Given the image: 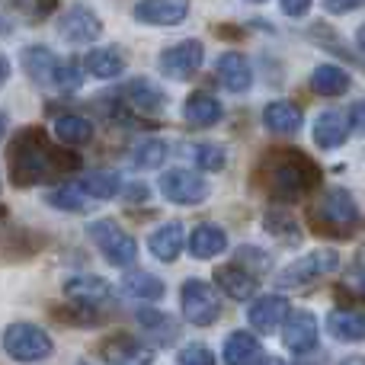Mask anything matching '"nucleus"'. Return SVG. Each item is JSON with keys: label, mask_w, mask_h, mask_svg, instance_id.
<instances>
[{"label": "nucleus", "mask_w": 365, "mask_h": 365, "mask_svg": "<svg viewBox=\"0 0 365 365\" xmlns=\"http://www.w3.org/2000/svg\"><path fill=\"white\" fill-rule=\"evenodd\" d=\"M6 160H10L13 186H23V189L81 170V158L71 154L68 148L51 145L45 128H38V125L19 128L10 151H6Z\"/></svg>", "instance_id": "nucleus-1"}, {"label": "nucleus", "mask_w": 365, "mask_h": 365, "mask_svg": "<svg viewBox=\"0 0 365 365\" xmlns=\"http://www.w3.org/2000/svg\"><path fill=\"white\" fill-rule=\"evenodd\" d=\"M257 182L269 199L295 202L321 186V167L295 148L269 151L257 167Z\"/></svg>", "instance_id": "nucleus-2"}, {"label": "nucleus", "mask_w": 365, "mask_h": 365, "mask_svg": "<svg viewBox=\"0 0 365 365\" xmlns=\"http://www.w3.org/2000/svg\"><path fill=\"white\" fill-rule=\"evenodd\" d=\"M311 221H314V231L317 234H327V237H349V234L359 231V205L356 199L346 192V189H327L321 199L314 202L311 208Z\"/></svg>", "instance_id": "nucleus-3"}, {"label": "nucleus", "mask_w": 365, "mask_h": 365, "mask_svg": "<svg viewBox=\"0 0 365 365\" xmlns=\"http://www.w3.org/2000/svg\"><path fill=\"white\" fill-rule=\"evenodd\" d=\"M0 343H4V353L13 362H26V365L42 362L55 353V343H51L48 330H42L38 324H29V321L10 324L4 330V336H0Z\"/></svg>", "instance_id": "nucleus-4"}, {"label": "nucleus", "mask_w": 365, "mask_h": 365, "mask_svg": "<svg viewBox=\"0 0 365 365\" xmlns=\"http://www.w3.org/2000/svg\"><path fill=\"white\" fill-rule=\"evenodd\" d=\"M87 234H90V240L100 247L103 259H106L109 266H119V269H125V266H132L135 259H138V244H135V237L115 218H96V221H90Z\"/></svg>", "instance_id": "nucleus-5"}, {"label": "nucleus", "mask_w": 365, "mask_h": 365, "mask_svg": "<svg viewBox=\"0 0 365 365\" xmlns=\"http://www.w3.org/2000/svg\"><path fill=\"white\" fill-rule=\"evenodd\" d=\"M64 295H68V302L81 311L83 327H90L87 321H96V317L113 304L115 292H113V285H109L106 279L90 276V272H81V276H71L68 282H64Z\"/></svg>", "instance_id": "nucleus-6"}, {"label": "nucleus", "mask_w": 365, "mask_h": 365, "mask_svg": "<svg viewBox=\"0 0 365 365\" xmlns=\"http://www.w3.org/2000/svg\"><path fill=\"white\" fill-rule=\"evenodd\" d=\"M336 266H340L336 250H311L302 259L289 263L282 272H276V289H311L324 282L330 272H336Z\"/></svg>", "instance_id": "nucleus-7"}, {"label": "nucleus", "mask_w": 365, "mask_h": 365, "mask_svg": "<svg viewBox=\"0 0 365 365\" xmlns=\"http://www.w3.org/2000/svg\"><path fill=\"white\" fill-rule=\"evenodd\" d=\"M180 304H182V317L195 327H208L221 317V298L202 279H186L180 289Z\"/></svg>", "instance_id": "nucleus-8"}, {"label": "nucleus", "mask_w": 365, "mask_h": 365, "mask_svg": "<svg viewBox=\"0 0 365 365\" xmlns=\"http://www.w3.org/2000/svg\"><path fill=\"white\" fill-rule=\"evenodd\" d=\"M202 61H205V48H202L199 38H182V42L170 45L158 55L160 74L170 77V81H189L202 68Z\"/></svg>", "instance_id": "nucleus-9"}, {"label": "nucleus", "mask_w": 365, "mask_h": 365, "mask_svg": "<svg viewBox=\"0 0 365 365\" xmlns=\"http://www.w3.org/2000/svg\"><path fill=\"white\" fill-rule=\"evenodd\" d=\"M158 186H160V195H164L167 202H173V205H202V202L208 199V192H212L208 180L199 177V173H192V170L160 173Z\"/></svg>", "instance_id": "nucleus-10"}, {"label": "nucleus", "mask_w": 365, "mask_h": 365, "mask_svg": "<svg viewBox=\"0 0 365 365\" xmlns=\"http://www.w3.org/2000/svg\"><path fill=\"white\" fill-rule=\"evenodd\" d=\"M58 36L71 45H90L103 36V19L90 6H68L58 16Z\"/></svg>", "instance_id": "nucleus-11"}, {"label": "nucleus", "mask_w": 365, "mask_h": 365, "mask_svg": "<svg viewBox=\"0 0 365 365\" xmlns=\"http://www.w3.org/2000/svg\"><path fill=\"white\" fill-rule=\"evenodd\" d=\"M19 64H23L26 77H29L32 83H38V87H55L58 90V71H61V58H58L51 48H45V45H29V48H23V55H19Z\"/></svg>", "instance_id": "nucleus-12"}, {"label": "nucleus", "mask_w": 365, "mask_h": 365, "mask_svg": "<svg viewBox=\"0 0 365 365\" xmlns=\"http://www.w3.org/2000/svg\"><path fill=\"white\" fill-rule=\"evenodd\" d=\"M100 356L109 365H151L154 362V349L128 334H115L109 340H103Z\"/></svg>", "instance_id": "nucleus-13"}, {"label": "nucleus", "mask_w": 365, "mask_h": 365, "mask_svg": "<svg viewBox=\"0 0 365 365\" xmlns=\"http://www.w3.org/2000/svg\"><path fill=\"white\" fill-rule=\"evenodd\" d=\"M189 16V0H138L135 19L145 26H180Z\"/></svg>", "instance_id": "nucleus-14"}, {"label": "nucleus", "mask_w": 365, "mask_h": 365, "mask_svg": "<svg viewBox=\"0 0 365 365\" xmlns=\"http://www.w3.org/2000/svg\"><path fill=\"white\" fill-rule=\"evenodd\" d=\"M282 343L292 353H311L317 343V317L311 311H289L282 324Z\"/></svg>", "instance_id": "nucleus-15"}, {"label": "nucleus", "mask_w": 365, "mask_h": 365, "mask_svg": "<svg viewBox=\"0 0 365 365\" xmlns=\"http://www.w3.org/2000/svg\"><path fill=\"white\" fill-rule=\"evenodd\" d=\"M285 317H289V302H285L282 295H263L247 311V321H250V327L257 330V334H272V330H279L285 324Z\"/></svg>", "instance_id": "nucleus-16"}, {"label": "nucleus", "mask_w": 365, "mask_h": 365, "mask_svg": "<svg viewBox=\"0 0 365 365\" xmlns=\"http://www.w3.org/2000/svg\"><path fill=\"white\" fill-rule=\"evenodd\" d=\"M122 100L141 115H158L164 113L167 106V96L158 83H151L148 77H138V81H128L125 90H122Z\"/></svg>", "instance_id": "nucleus-17"}, {"label": "nucleus", "mask_w": 365, "mask_h": 365, "mask_svg": "<svg viewBox=\"0 0 365 365\" xmlns=\"http://www.w3.org/2000/svg\"><path fill=\"white\" fill-rule=\"evenodd\" d=\"M215 282H218V289L225 292L227 298H234V302H247V298H253L259 289V276H253V272L244 269L240 263L221 266V269L215 272Z\"/></svg>", "instance_id": "nucleus-18"}, {"label": "nucleus", "mask_w": 365, "mask_h": 365, "mask_svg": "<svg viewBox=\"0 0 365 365\" xmlns=\"http://www.w3.org/2000/svg\"><path fill=\"white\" fill-rule=\"evenodd\" d=\"M218 81L225 90H231V93H247L253 83V68L250 61H247V55H240V51H225V55L218 58Z\"/></svg>", "instance_id": "nucleus-19"}, {"label": "nucleus", "mask_w": 365, "mask_h": 365, "mask_svg": "<svg viewBox=\"0 0 365 365\" xmlns=\"http://www.w3.org/2000/svg\"><path fill=\"white\" fill-rule=\"evenodd\" d=\"M349 135V113H340V109H324L314 122V141L324 148V151H336V148L346 141Z\"/></svg>", "instance_id": "nucleus-20"}, {"label": "nucleus", "mask_w": 365, "mask_h": 365, "mask_svg": "<svg viewBox=\"0 0 365 365\" xmlns=\"http://www.w3.org/2000/svg\"><path fill=\"white\" fill-rule=\"evenodd\" d=\"M327 334L340 343H362L365 340V314L353 308H334L327 314Z\"/></svg>", "instance_id": "nucleus-21"}, {"label": "nucleus", "mask_w": 365, "mask_h": 365, "mask_svg": "<svg viewBox=\"0 0 365 365\" xmlns=\"http://www.w3.org/2000/svg\"><path fill=\"white\" fill-rule=\"evenodd\" d=\"M182 247H186V234H182L180 221H170V225L158 227V231L148 237V250H151L160 263H173L182 253Z\"/></svg>", "instance_id": "nucleus-22"}, {"label": "nucleus", "mask_w": 365, "mask_h": 365, "mask_svg": "<svg viewBox=\"0 0 365 365\" xmlns=\"http://www.w3.org/2000/svg\"><path fill=\"white\" fill-rule=\"evenodd\" d=\"M45 202H48L51 208H61V212H87L96 199L87 192L83 180H71V182H61V186L48 189Z\"/></svg>", "instance_id": "nucleus-23"}, {"label": "nucleus", "mask_w": 365, "mask_h": 365, "mask_svg": "<svg viewBox=\"0 0 365 365\" xmlns=\"http://www.w3.org/2000/svg\"><path fill=\"white\" fill-rule=\"evenodd\" d=\"M221 113L225 109L212 93H189L186 103H182V119L195 128H212L221 119Z\"/></svg>", "instance_id": "nucleus-24"}, {"label": "nucleus", "mask_w": 365, "mask_h": 365, "mask_svg": "<svg viewBox=\"0 0 365 365\" xmlns=\"http://www.w3.org/2000/svg\"><path fill=\"white\" fill-rule=\"evenodd\" d=\"M227 250V234L218 225H199L189 234V253L195 259H215Z\"/></svg>", "instance_id": "nucleus-25"}, {"label": "nucleus", "mask_w": 365, "mask_h": 365, "mask_svg": "<svg viewBox=\"0 0 365 365\" xmlns=\"http://www.w3.org/2000/svg\"><path fill=\"white\" fill-rule=\"evenodd\" d=\"M263 125L272 135H295L302 128V109L289 100H276L263 109Z\"/></svg>", "instance_id": "nucleus-26"}, {"label": "nucleus", "mask_w": 365, "mask_h": 365, "mask_svg": "<svg viewBox=\"0 0 365 365\" xmlns=\"http://www.w3.org/2000/svg\"><path fill=\"white\" fill-rule=\"evenodd\" d=\"M259 353H263L259 340L253 334H247V330H234L225 340V362L227 365H257Z\"/></svg>", "instance_id": "nucleus-27"}, {"label": "nucleus", "mask_w": 365, "mask_h": 365, "mask_svg": "<svg viewBox=\"0 0 365 365\" xmlns=\"http://www.w3.org/2000/svg\"><path fill=\"white\" fill-rule=\"evenodd\" d=\"M353 83V77L340 68V64H317L311 74V90L321 96H343Z\"/></svg>", "instance_id": "nucleus-28"}, {"label": "nucleus", "mask_w": 365, "mask_h": 365, "mask_svg": "<svg viewBox=\"0 0 365 365\" xmlns=\"http://www.w3.org/2000/svg\"><path fill=\"white\" fill-rule=\"evenodd\" d=\"M83 71L100 77V81H113V77H119L125 71V58L115 48H90L83 55Z\"/></svg>", "instance_id": "nucleus-29"}, {"label": "nucleus", "mask_w": 365, "mask_h": 365, "mask_svg": "<svg viewBox=\"0 0 365 365\" xmlns=\"http://www.w3.org/2000/svg\"><path fill=\"white\" fill-rule=\"evenodd\" d=\"M55 135L61 145H87L93 138V122L77 113H61L55 119Z\"/></svg>", "instance_id": "nucleus-30"}, {"label": "nucleus", "mask_w": 365, "mask_h": 365, "mask_svg": "<svg viewBox=\"0 0 365 365\" xmlns=\"http://www.w3.org/2000/svg\"><path fill=\"white\" fill-rule=\"evenodd\" d=\"M122 292L135 302H160L164 298V282L151 272H128L122 279Z\"/></svg>", "instance_id": "nucleus-31"}, {"label": "nucleus", "mask_w": 365, "mask_h": 365, "mask_svg": "<svg viewBox=\"0 0 365 365\" xmlns=\"http://www.w3.org/2000/svg\"><path fill=\"white\" fill-rule=\"evenodd\" d=\"M128 160H132L135 170H158L167 160V141H160V138L135 141L132 151H128Z\"/></svg>", "instance_id": "nucleus-32"}, {"label": "nucleus", "mask_w": 365, "mask_h": 365, "mask_svg": "<svg viewBox=\"0 0 365 365\" xmlns=\"http://www.w3.org/2000/svg\"><path fill=\"white\" fill-rule=\"evenodd\" d=\"M186 154H189V160H192L199 170H208V173L221 170V167L227 164L225 148H221V145H212V141H195V145L186 148Z\"/></svg>", "instance_id": "nucleus-33"}, {"label": "nucleus", "mask_w": 365, "mask_h": 365, "mask_svg": "<svg viewBox=\"0 0 365 365\" xmlns=\"http://www.w3.org/2000/svg\"><path fill=\"white\" fill-rule=\"evenodd\" d=\"M83 186H87V192L93 195L96 202H106L122 189V180H119L115 170H93V173L83 177Z\"/></svg>", "instance_id": "nucleus-34"}, {"label": "nucleus", "mask_w": 365, "mask_h": 365, "mask_svg": "<svg viewBox=\"0 0 365 365\" xmlns=\"http://www.w3.org/2000/svg\"><path fill=\"white\" fill-rule=\"evenodd\" d=\"M138 324L145 327V334H154L160 343L177 336V321L170 314H160V311H138Z\"/></svg>", "instance_id": "nucleus-35"}, {"label": "nucleus", "mask_w": 365, "mask_h": 365, "mask_svg": "<svg viewBox=\"0 0 365 365\" xmlns=\"http://www.w3.org/2000/svg\"><path fill=\"white\" fill-rule=\"evenodd\" d=\"M180 365H215V353L205 343H186L177 356Z\"/></svg>", "instance_id": "nucleus-36"}, {"label": "nucleus", "mask_w": 365, "mask_h": 365, "mask_svg": "<svg viewBox=\"0 0 365 365\" xmlns=\"http://www.w3.org/2000/svg\"><path fill=\"white\" fill-rule=\"evenodd\" d=\"M83 61H74V58H68V61H61V71H58V90H77L83 81V71H81Z\"/></svg>", "instance_id": "nucleus-37"}, {"label": "nucleus", "mask_w": 365, "mask_h": 365, "mask_svg": "<svg viewBox=\"0 0 365 365\" xmlns=\"http://www.w3.org/2000/svg\"><path fill=\"white\" fill-rule=\"evenodd\" d=\"M266 231L279 234V237H298L295 218H289V215H282V212H269V215H266Z\"/></svg>", "instance_id": "nucleus-38"}, {"label": "nucleus", "mask_w": 365, "mask_h": 365, "mask_svg": "<svg viewBox=\"0 0 365 365\" xmlns=\"http://www.w3.org/2000/svg\"><path fill=\"white\" fill-rule=\"evenodd\" d=\"M237 263H244V269H250L253 276H259V272L269 266V257H266L259 247H244V250L237 253Z\"/></svg>", "instance_id": "nucleus-39"}, {"label": "nucleus", "mask_w": 365, "mask_h": 365, "mask_svg": "<svg viewBox=\"0 0 365 365\" xmlns=\"http://www.w3.org/2000/svg\"><path fill=\"white\" fill-rule=\"evenodd\" d=\"M365 0H324V10L327 13H349V10H359Z\"/></svg>", "instance_id": "nucleus-40"}, {"label": "nucleus", "mask_w": 365, "mask_h": 365, "mask_svg": "<svg viewBox=\"0 0 365 365\" xmlns=\"http://www.w3.org/2000/svg\"><path fill=\"white\" fill-rule=\"evenodd\" d=\"M308 10H311V0H282V13L285 16H292V19L304 16Z\"/></svg>", "instance_id": "nucleus-41"}, {"label": "nucleus", "mask_w": 365, "mask_h": 365, "mask_svg": "<svg viewBox=\"0 0 365 365\" xmlns=\"http://www.w3.org/2000/svg\"><path fill=\"white\" fill-rule=\"evenodd\" d=\"M349 125H353L356 132H362V135H365V100H362V103H356V106L349 109Z\"/></svg>", "instance_id": "nucleus-42"}, {"label": "nucleus", "mask_w": 365, "mask_h": 365, "mask_svg": "<svg viewBox=\"0 0 365 365\" xmlns=\"http://www.w3.org/2000/svg\"><path fill=\"white\" fill-rule=\"evenodd\" d=\"M125 199H132V202L148 199V186H128V195H125Z\"/></svg>", "instance_id": "nucleus-43"}, {"label": "nucleus", "mask_w": 365, "mask_h": 365, "mask_svg": "<svg viewBox=\"0 0 365 365\" xmlns=\"http://www.w3.org/2000/svg\"><path fill=\"white\" fill-rule=\"evenodd\" d=\"M6 77H10V58L0 55V87L6 83Z\"/></svg>", "instance_id": "nucleus-44"}, {"label": "nucleus", "mask_w": 365, "mask_h": 365, "mask_svg": "<svg viewBox=\"0 0 365 365\" xmlns=\"http://www.w3.org/2000/svg\"><path fill=\"white\" fill-rule=\"evenodd\" d=\"M356 42H359V51H362V58H365V23L359 26V32H356Z\"/></svg>", "instance_id": "nucleus-45"}, {"label": "nucleus", "mask_w": 365, "mask_h": 365, "mask_svg": "<svg viewBox=\"0 0 365 365\" xmlns=\"http://www.w3.org/2000/svg\"><path fill=\"white\" fill-rule=\"evenodd\" d=\"M340 365H365V359L362 356H349V359H343Z\"/></svg>", "instance_id": "nucleus-46"}, {"label": "nucleus", "mask_w": 365, "mask_h": 365, "mask_svg": "<svg viewBox=\"0 0 365 365\" xmlns=\"http://www.w3.org/2000/svg\"><path fill=\"white\" fill-rule=\"evenodd\" d=\"M4 132H6V115L0 113V138H4Z\"/></svg>", "instance_id": "nucleus-47"}, {"label": "nucleus", "mask_w": 365, "mask_h": 365, "mask_svg": "<svg viewBox=\"0 0 365 365\" xmlns=\"http://www.w3.org/2000/svg\"><path fill=\"white\" fill-rule=\"evenodd\" d=\"M263 365H282V362H279V359H266Z\"/></svg>", "instance_id": "nucleus-48"}, {"label": "nucleus", "mask_w": 365, "mask_h": 365, "mask_svg": "<svg viewBox=\"0 0 365 365\" xmlns=\"http://www.w3.org/2000/svg\"><path fill=\"white\" fill-rule=\"evenodd\" d=\"M0 32H4V16H0Z\"/></svg>", "instance_id": "nucleus-49"}, {"label": "nucleus", "mask_w": 365, "mask_h": 365, "mask_svg": "<svg viewBox=\"0 0 365 365\" xmlns=\"http://www.w3.org/2000/svg\"><path fill=\"white\" fill-rule=\"evenodd\" d=\"M250 4H263V0H250Z\"/></svg>", "instance_id": "nucleus-50"}]
</instances>
